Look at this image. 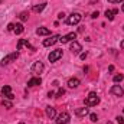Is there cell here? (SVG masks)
I'll return each mask as SVG.
<instances>
[{"mask_svg": "<svg viewBox=\"0 0 124 124\" xmlns=\"http://www.w3.org/2000/svg\"><path fill=\"white\" fill-rule=\"evenodd\" d=\"M97 104H100V97L97 95V93H90L88 97L85 98V105L87 107H95Z\"/></svg>", "mask_w": 124, "mask_h": 124, "instance_id": "6da1fadb", "label": "cell"}, {"mask_svg": "<svg viewBox=\"0 0 124 124\" xmlns=\"http://www.w3.org/2000/svg\"><path fill=\"white\" fill-rule=\"evenodd\" d=\"M81 19H82V15H81V13H72V15L68 16L66 23L71 25V26H74V25H78V23L81 22Z\"/></svg>", "mask_w": 124, "mask_h": 124, "instance_id": "7a4b0ae2", "label": "cell"}, {"mask_svg": "<svg viewBox=\"0 0 124 124\" xmlns=\"http://www.w3.org/2000/svg\"><path fill=\"white\" fill-rule=\"evenodd\" d=\"M17 58H19V51H16V52H12V54H9L7 56H4V58L1 59V62H0V63L4 66V65H9L10 62L16 61Z\"/></svg>", "mask_w": 124, "mask_h": 124, "instance_id": "3957f363", "label": "cell"}, {"mask_svg": "<svg viewBox=\"0 0 124 124\" xmlns=\"http://www.w3.org/2000/svg\"><path fill=\"white\" fill-rule=\"evenodd\" d=\"M69 120H71V116L66 111H62L61 114L56 116V124H68Z\"/></svg>", "mask_w": 124, "mask_h": 124, "instance_id": "277c9868", "label": "cell"}, {"mask_svg": "<svg viewBox=\"0 0 124 124\" xmlns=\"http://www.w3.org/2000/svg\"><path fill=\"white\" fill-rule=\"evenodd\" d=\"M43 69H45V66H43V63L40 61H36L33 65H32L31 68V72L33 74V75H38V74H42L43 72Z\"/></svg>", "mask_w": 124, "mask_h": 124, "instance_id": "5b68a950", "label": "cell"}, {"mask_svg": "<svg viewBox=\"0 0 124 124\" xmlns=\"http://www.w3.org/2000/svg\"><path fill=\"white\" fill-rule=\"evenodd\" d=\"M62 55H63L62 49H55V51H52V52L49 54L48 59H49V62H56L58 59H61L62 58Z\"/></svg>", "mask_w": 124, "mask_h": 124, "instance_id": "8992f818", "label": "cell"}, {"mask_svg": "<svg viewBox=\"0 0 124 124\" xmlns=\"http://www.w3.org/2000/svg\"><path fill=\"white\" fill-rule=\"evenodd\" d=\"M74 39H77V33L75 32H71L65 36H59V42L61 43H68V42H72Z\"/></svg>", "mask_w": 124, "mask_h": 124, "instance_id": "52a82bcc", "label": "cell"}, {"mask_svg": "<svg viewBox=\"0 0 124 124\" xmlns=\"http://www.w3.org/2000/svg\"><path fill=\"white\" fill-rule=\"evenodd\" d=\"M69 49H71V52H72V54L78 55V54H81V51H82V46H81V43H79V42H77V40H72V42H71V46H69Z\"/></svg>", "mask_w": 124, "mask_h": 124, "instance_id": "ba28073f", "label": "cell"}, {"mask_svg": "<svg viewBox=\"0 0 124 124\" xmlns=\"http://www.w3.org/2000/svg\"><path fill=\"white\" fill-rule=\"evenodd\" d=\"M1 95H3L6 100H10V101L15 98V95L12 94V88H10L9 85H4V87L1 88Z\"/></svg>", "mask_w": 124, "mask_h": 124, "instance_id": "9c48e42d", "label": "cell"}, {"mask_svg": "<svg viewBox=\"0 0 124 124\" xmlns=\"http://www.w3.org/2000/svg\"><path fill=\"white\" fill-rule=\"evenodd\" d=\"M58 40H59V36H58V35H54V36H51V38H48V39L43 40V46H52V45H55Z\"/></svg>", "mask_w": 124, "mask_h": 124, "instance_id": "30bf717a", "label": "cell"}, {"mask_svg": "<svg viewBox=\"0 0 124 124\" xmlns=\"http://www.w3.org/2000/svg\"><path fill=\"white\" fill-rule=\"evenodd\" d=\"M110 93L113 94V95H116V97H123L124 95V90L120 87V85H113L111 90H110Z\"/></svg>", "mask_w": 124, "mask_h": 124, "instance_id": "8fae6325", "label": "cell"}, {"mask_svg": "<svg viewBox=\"0 0 124 124\" xmlns=\"http://www.w3.org/2000/svg\"><path fill=\"white\" fill-rule=\"evenodd\" d=\"M23 46H28L31 51H35V48L32 46V45L28 42V40H26V39H19V42H17V51H20Z\"/></svg>", "mask_w": 124, "mask_h": 124, "instance_id": "7c38bea8", "label": "cell"}, {"mask_svg": "<svg viewBox=\"0 0 124 124\" xmlns=\"http://www.w3.org/2000/svg\"><path fill=\"white\" fill-rule=\"evenodd\" d=\"M75 114H77L78 117H85V116L90 114V111H88L87 107H81V108H77V110H75Z\"/></svg>", "mask_w": 124, "mask_h": 124, "instance_id": "4fadbf2b", "label": "cell"}, {"mask_svg": "<svg viewBox=\"0 0 124 124\" xmlns=\"http://www.w3.org/2000/svg\"><path fill=\"white\" fill-rule=\"evenodd\" d=\"M45 113H46V117L48 118H55V116H56V111H55V108L54 107H51V105H48L46 107V110H45Z\"/></svg>", "mask_w": 124, "mask_h": 124, "instance_id": "5bb4252c", "label": "cell"}, {"mask_svg": "<svg viewBox=\"0 0 124 124\" xmlns=\"http://www.w3.org/2000/svg\"><path fill=\"white\" fill-rule=\"evenodd\" d=\"M40 84H42L40 77H33L28 81V87H35V85H40Z\"/></svg>", "mask_w": 124, "mask_h": 124, "instance_id": "9a60e30c", "label": "cell"}, {"mask_svg": "<svg viewBox=\"0 0 124 124\" xmlns=\"http://www.w3.org/2000/svg\"><path fill=\"white\" fill-rule=\"evenodd\" d=\"M118 13V9H113V10H105V17L108 19V20H113L114 19V16Z\"/></svg>", "mask_w": 124, "mask_h": 124, "instance_id": "2e32d148", "label": "cell"}, {"mask_svg": "<svg viewBox=\"0 0 124 124\" xmlns=\"http://www.w3.org/2000/svg\"><path fill=\"white\" fill-rule=\"evenodd\" d=\"M78 85H79V79H78V78H69V79H68V87H69V88L74 90V88H77Z\"/></svg>", "mask_w": 124, "mask_h": 124, "instance_id": "e0dca14e", "label": "cell"}, {"mask_svg": "<svg viewBox=\"0 0 124 124\" xmlns=\"http://www.w3.org/2000/svg\"><path fill=\"white\" fill-rule=\"evenodd\" d=\"M36 33L39 35V36H48V35H51V31L48 29V28H38V31H36Z\"/></svg>", "mask_w": 124, "mask_h": 124, "instance_id": "ac0fdd59", "label": "cell"}, {"mask_svg": "<svg viewBox=\"0 0 124 124\" xmlns=\"http://www.w3.org/2000/svg\"><path fill=\"white\" fill-rule=\"evenodd\" d=\"M46 4H48V3H40V4H35L32 10H33L35 13H40V12H42V10H43V9L46 7Z\"/></svg>", "mask_w": 124, "mask_h": 124, "instance_id": "d6986e66", "label": "cell"}, {"mask_svg": "<svg viewBox=\"0 0 124 124\" xmlns=\"http://www.w3.org/2000/svg\"><path fill=\"white\" fill-rule=\"evenodd\" d=\"M23 31H25V28H23V25H22V23H16V25H15V33H16V35H20V33H23Z\"/></svg>", "mask_w": 124, "mask_h": 124, "instance_id": "ffe728a7", "label": "cell"}, {"mask_svg": "<svg viewBox=\"0 0 124 124\" xmlns=\"http://www.w3.org/2000/svg\"><path fill=\"white\" fill-rule=\"evenodd\" d=\"M124 79V75L123 74H118V75H114V78H113V81L116 82V84H118V82H121Z\"/></svg>", "mask_w": 124, "mask_h": 124, "instance_id": "44dd1931", "label": "cell"}, {"mask_svg": "<svg viewBox=\"0 0 124 124\" xmlns=\"http://www.w3.org/2000/svg\"><path fill=\"white\" fill-rule=\"evenodd\" d=\"M1 105H3V107H6V108H12V107H13V104H12L9 100H6V98L1 101Z\"/></svg>", "mask_w": 124, "mask_h": 124, "instance_id": "7402d4cb", "label": "cell"}, {"mask_svg": "<svg viewBox=\"0 0 124 124\" xmlns=\"http://www.w3.org/2000/svg\"><path fill=\"white\" fill-rule=\"evenodd\" d=\"M117 123L118 124H124V110H123V114H120V116H117Z\"/></svg>", "mask_w": 124, "mask_h": 124, "instance_id": "603a6c76", "label": "cell"}, {"mask_svg": "<svg viewBox=\"0 0 124 124\" xmlns=\"http://www.w3.org/2000/svg\"><path fill=\"white\" fill-rule=\"evenodd\" d=\"M19 17H20V20H23V22H25V20H28V17H29V15H28L26 12H22Z\"/></svg>", "mask_w": 124, "mask_h": 124, "instance_id": "cb8c5ba5", "label": "cell"}, {"mask_svg": "<svg viewBox=\"0 0 124 124\" xmlns=\"http://www.w3.org/2000/svg\"><path fill=\"white\" fill-rule=\"evenodd\" d=\"M90 118H91V121H93V123H97V121H98V117H97V114H94V113L90 114Z\"/></svg>", "mask_w": 124, "mask_h": 124, "instance_id": "d4e9b609", "label": "cell"}, {"mask_svg": "<svg viewBox=\"0 0 124 124\" xmlns=\"http://www.w3.org/2000/svg\"><path fill=\"white\" fill-rule=\"evenodd\" d=\"M63 94H65V90H63V88H59V90H58V93L55 94V95H56L55 98H58V97H62Z\"/></svg>", "mask_w": 124, "mask_h": 124, "instance_id": "484cf974", "label": "cell"}, {"mask_svg": "<svg viewBox=\"0 0 124 124\" xmlns=\"http://www.w3.org/2000/svg\"><path fill=\"white\" fill-rule=\"evenodd\" d=\"M7 31L13 32V31H15V25H13V23H9V25H7Z\"/></svg>", "mask_w": 124, "mask_h": 124, "instance_id": "4316f807", "label": "cell"}, {"mask_svg": "<svg viewBox=\"0 0 124 124\" xmlns=\"http://www.w3.org/2000/svg\"><path fill=\"white\" fill-rule=\"evenodd\" d=\"M87 56H88V54H87V52H82V54H79V59H82V61H84Z\"/></svg>", "mask_w": 124, "mask_h": 124, "instance_id": "83f0119b", "label": "cell"}, {"mask_svg": "<svg viewBox=\"0 0 124 124\" xmlns=\"http://www.w3.org/2000/svg\"><path fill=\"white\" fill-rule=\"evenodd\" d=\"M98 16H100V13H98V10H97V12H94L93 15H91V17H93V19H97Z\"/></svg>", "mask_w": 124, "mask_h": 124, "instance_id": "f1b7e54d", "label": "cell"}, {"mask_svg": "<svg viewBox=\"0 0 124 124\" xmlns=\"http://www.w3.org/2000/svg\"><path fill=\"white\" fill-rule=\"evenodd\" d=\"M48 97H49V98H52V97H55V93H54V91H49V93H48Z\"/></svg>", "mask_w": 124, "mask_h": 124, "instance_id": "f546056e", "label": "cell"}, {"mask_svg": "<svg viewBox=\"0 0 124 124\" xmlns=\"http://www.w3.org/2000/svg\"><path fill=\"white\" fill-rule=\"evenodd\" d=\"M110 3H120V1H123V0H108Z\"/></svg>", "mask_w": 124, "mask_h": 124, "instance_id": "4dcf8cb0", "label": "cell"}, {"mask_svg": "<svg viewBox=\"0 0 124 124\" xmlns=\"http://www.w3.org/2000/svg\"><path fill=\"white\" fill-rule=\"evenodd\" d=\"M108 71H110V72H113V71H114V66H113V65H110V66H108Z\"/></svg>", "mask_w": 124, "mask_h": 124, "instance_id": "1f68e13d", "label": "cell"}, {"mask_svg": "<svg viewBox=\"0 0 124 124\" xmlns=\"http://www.w3.org/2000/svg\"><path fill=\"white\" fill-rule=\"evenodd\" d=\"M63 16H65L63 13H59V15H58V19H63Z\"/></svg>", "mask_w": 124, "mask_h": 124, "instance_id": "d6a6232c", "label": "cell"}, {"mask_svg": "<svg viewBox=\"0 0 124 124\" xmlns=\"http://www.w3.org/2000/svg\"><path fill=\"white\" fill-rule=\"evenodd\" d=\"M120 46H121V49H123V51H124V40H123V42H121V45H120Z\"/></svg>", "mask_w": 124, "mask_h": 124, "instance_id": "836d02e7", "label": "cell"}, {"mask_svg": "<svg viewBox=\"0 0 124 124\" xmlns=\"http://www.w3.org/2000/svg\"><path fill=\"white\" fill-rule=\"evenodd\" d=\"M121 10H123V12H124V3H123V4H121Z\"/></svg>", "mask_w": 124, "mask_h": 124, "instance_id": "e575fe53", "label": "cell"}, {"mask_svg": "<svg viewBox=\"0 0 124 124\" xmlns=\"http://www.w3.org/2000/svg\"><path fill=\"white\" fill-rule=\"evenodd\" d=\"M19 124H25V123H19Z\"/></svg>", "mask_w": 124, "mask_h": 124, "instance_id": "d590c367", "label": "cell"}, {"mask_svg": "<svg viewBox=\"0 0 124 124\" xmlns=\"http://www.w3.org/2000/svg\"><path fill=\"white\" fill-rule=\"evenodd\" d=\"M1 1H3V0H0V3H1Z\"/></svg>", "mask_w": 124, "mask_h": 124, "instance_id": "8d00e7d4", "label": "cell"}, {"mask_svg": "<svg viewBox=\"0 0 124 124\" xmlns=\"http://www.w3.org/2000/svg\"><path fill=\"white\" fill-rule=\"evenodd\" d=\"M123 29H124V26H123Z\"/></svg>", "mask_w": 124, "mask_h": 124, "instance_id": "74e56055", "label": "cell"}]
</instances>
